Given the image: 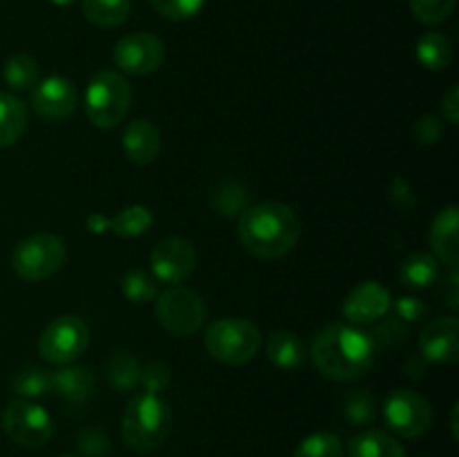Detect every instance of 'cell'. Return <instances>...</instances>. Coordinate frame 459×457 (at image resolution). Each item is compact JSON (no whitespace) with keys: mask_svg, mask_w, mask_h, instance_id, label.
<instances>
[{"mask_svg":"<svg viewBox=\"0 0 459 457\" xmlns=\"http://www.w3.org/2000/svg\"><path fill=\"white\" fill-rule=\"evenodd\" d=\"M238 237L255 258L276 260L290 254L300 237V222L282 202L249 204L238 218Z\"/></svg>","mask_w":459,"mask_h":457,"instance_id":"obj_1","label":"cell"},{"mask_svg":"<svg viewBox=\"0 0 459 457\" xmlns=\"http://www.w3.org/2000/svg\"><path fill=\"white\" fill-rule=\"evenodd\" d=\"M312 361L332 381H354L375 366V343L366 332L332 323L314 339Z\"/></svg>","mask_w":459,"mask_h":457,"instance_id":"obj_2","label":"cell"},{"mask_svg":"<svg viewBox=\"0 0 459 457\" xmlns=\"http://www.w3.org/2000/svg\"><path fill=\"white\" fill-rule=\"evenodd\" d=\"M173 426L169 403L157 394L142 392L128 401L121 419V437L133 451L151 453L166 442Z\"/></svg>","mask_w":459,"mask_h":457,"instance_id":"obj_3","label":"cell"},{"mask_svg":"<svg viewBox=\"0 0 459 457\" xmlns=\"http://www.w3.org/2000/svg\"><path fill=\"white\" fill-rule=\"evenodd\" d=\"M85 115L97 128H117L133 106L130 83L115 70H101L92 76L85 90Z\"/></svg>","mask_w":459,"mask_h":457,"instance_id":"obj_4","label":"cell"},{"mask_svg":"<svg viewBox=\"0 0 459 457\" xmlns=\"http://www.w3.org/2000/svg\"><path fill=\"white\" fill-rule=\"evenodd\" d=\"M260 341V330L247 318H220L206 330L204 348L215 361L242 366L258 354Z\"/></svg>","mask_w":459,"mask_h":457,"instance_id":"obj_5","label":"cell"},{"mask_svg":"<svg viewBox=\"0 0 459 457\" xmlns=\"http://www.w3.org/2000/svg\"><path fill=\"white\" fill-rule=\"evenodd\" d=\"M65 242L54 233H34L18 242L12 254V267L18 278L27 282H39L54 276L65 264Z\"/></svg>","mask_w":459,"mask_h":457,"instance_id":"obj_6","label":"cell"},{"mask_svg":"<svg viewBox=\"0 0 459 457\" xmlns=\"http://www.w3.org/2000/svg\"><path fill=\"white\" fill-rule=\"evenodd\" d=\"M157 318L161 327L173 336H191L204 325L206 307L197 291L186 287H169L157 296Z\"/></svg>","mask_w":459,"mask_h":457,"instance_id":"obj_7","label":"cell"},{"mask_svg":"<svg viewBox=\"0 0 459 457\" xmlns=\"http://www.w3.org/2000/svg\"><path fill=\"white\" fill-rule=\"evenodd\" d=\"M90 327L83 318L74 314L54 318L48 323L39 339V349L43 358L54 366H70L88 349Z\"/></svg>","mask_w":459,"mask_h":457,"instance_id":"obj_8","label":"cell"},{"mask_svg":"<svg viewBox=\"0 0 459 457\" xmlns=\"http://www.w3.org/2000/svg\"><path fill=\"white\" fill-rule=\"evenodd\" d=\"M3 430L25 448H40L52 439L54 421L45 408L30 399H13L3 410Z\"/></svg>","mask_w":459,"mask_h":457,"instance_id":"obj_9","label":"cell"},{"mask_svg":"<svg viewBox=\"0 0 459 457\" xmlns=\"http://www.w3.org/2000/svg\"><path fill=\"white\" fill-rule=\"evenodd\" d=\"M384 417L390 430L406 439L421 437L433 426V408L429 399L406 388L393 390L385 397Z\"/></svg>","mask_w":459,"mask_h":457,"instance_id":"obj_10","label":"cell"},{"mask_svg":"<svg viewBox=\"0 0 459 457\" xmlns=\"http://www.w3.org/2000/svg\"><path fill=\"white\" fill-rule=\"evenodd\" d=\"M164 43L157 39L155 34L148 31H134V34L124 36L119 43L115 45V65L121 72L133 76H146L155 72L164 61Z\"/></svg>","mask_w":459,"mask_h":457,"instance_id":"obj_11","label":"cell"},{"mask_svg":"<svg viewBox=\"0 0 459 457\" xmlns=\"http://www.w3.org/2000/svg\"><path fill=\"white\" fill-rule=\"evenodd\" d=\"M30 106L36 116L45 121H63L79 106V90L70 79L61 74H52L40 79L30 90Z\"/></svg>","mask_w":459,"mask_h":457,"instance_id":"obj_12","label":"cell"},{"mask_svg":"<svg viewBox=\"0 0 459 457\" xmlns=\"http://www.w3.org/2000/svg\"><path fill=\"white\" fill-rule=\"evenodd\" d=\"M195 249L184 237H164L157 242V246L151 254V267L157 280L169 282V285H178L184 282L195 269Z\"/></svg>","mask_w":459,"mask_h":457,"instance_id":"obj_13","label":"cell"},{"mask_svg":"<svg viewBox=\"0 0 459 457\" xmlns=\"http://www.w3.org/2000/svg\"><path fill=\"white\" fill-rule=\"evenodd\" d=\"M420 354L430 363H453L459 357V321L442 316L430 321L420 336Z\"/></svg>","mask_w":459,"mask_h":457,"instance_id":"obj_14","label":"cell"},{"mask_svg":"<svg viewBox=\"0 0 459 457\" xmlns=\"http://www.w3.org/2000/svg\"><path fill=\"white\" fill-rule=\"evenodd\" d=\"M393 305L390 291L381 282L366 280L354 287L343 303V316L350 323H375L385 316Z\"/></svg>","mask_w":459,"mask_h":457,"instance_id":"obj_15","label":"cell"},{"mask_svg":"<svg viewBox=\"0 0 459 457\" xmlns=\"http://www.w3.org/2000/svg\"><path fill=\"white\" fill-rule=\"evenodd\" d=\"M121 148L124 155L128 157L133 164L148 166L157 160L161 148L160 130L151 124L148 119H134L126 125L124 137H121Z\"/></svg>","mask_w":459,"mask_h":457,"instance_id":"obj_16","label":"cell"},{"mask_svg":"<svg viewBox=\"0 0 459 457\" xmlns=\"http://www.w3.org/2000/svg\"><path fill=\"white\" fill-rule=\"evenodd\" d=\"M49 392L72 406L85 403L94 392L92 370L85 366H65L56 372H49Z\"/></svg>","mask_w":459,"mask_h":457,"instance_id":"obj_17","label":"cell"},{"mask_svg":"<svg viewBox=\"0 0 459 457\" xmlns=\"http://www.w3.org/2000/svg\"><path fill=\"white\" fill-rule=\"evenodd\" d=\"M430 246L433 255L448 267H457L459 242H457V206L451 204L439 211L430 224Z\"/></svg>","mask_w":459,"mask_h":457,"instance_id":"obj_18","label":"cell"},{"mask_svg":"<svg viewBox=\"0 0 459 457\" xmlns=\"http://www.w3.org/2000/svg\"><path fill=\"white\" fill-rule=\"evenodd\" d=\"M348 457H406V448L384 430H363L350 442Z\"/></svg>","mask_w":459,"mask_h":457,"instance_id":"obj_19","label":"cell"},{"mask_svg":"<svg viewBox=\"0 0 459 457\" xmlns=\"http://www.w3.org/2000/svg\"><path fill=\"white\" fill-rule=\"evenodd\" d=\"M27 130V106L12 92H0V148H9Z\"/></svg>","mask_w":459,"mask_h":457,"instance_id":"obj_20","label":"cell"},{"mask_svg":"<svg viewBox=\"0 0 459 457\" xmlns=\"http://www.w3.org/2000/svg\"><path fill=\"white\" fill-rule=\"evenodd\" d=\"M305 354H307L305 343L294 332H273L267 339V358L282 370H294V367L303 366Z\"/></svg>","mask_w":459,"mask_h":457,"instance_id":"obj_21","label":"cell"},{"mask_svg":"<svg viewBox=\"0 0 459 457\" xmlns=\"http://www.w3.org/2000/svg\"><path fill=\"white\" fill-rule=\"evenodd\" d=\"M399 278L411 289H424V287L433 285L439 278V260L433 254H426V251L411 254L402 263Z\"/></svg>","mask_w":459,"mask_h":457,"instance_id":"obj_22","label":"cell"},{"mask_svg":"<svg viewBox=\"0 0 459 457\" xmlns=\"http://www.w3.org/2000/svg\"><path fill=\"white\" fill-rule=\"evenodd\" d=\"M417 61L430 72H442L453 61V45L439 31H426L417 40Z\"/></svg>","mask_w":459,"mask_h":457,"instance_id":"obj_23","label":"cell"},{"mask_svg":"<svg viewBox=\"0 0 459 457\" xmlns=\"http://www.w3.org/2000/svg\"><path fill=\"white\" fill-rule=\"evenodd\" d=\"M83 16L101 30H112L128 21L133 3L130 0H83Z\"/></svg>","mask_w":459,"mask_h":457,"instance_id":"obj_24","label":"cell"},{"mask_svg":"<svg viewBox=\"0 0 459 457\" xmlns=\"http://www.w3.org/2000/svg\"><path fill=\"white\" fill-rule=\"evenodd\" d=\"M139 372H142V366H139L134 354H130L128 349L112 352V357L106 363V379L117 392L133 390L139 384Z\"/></svg>","mask_w":459,"mask_h":457,"instance_id":"obj_25","label":"cell"},{"mask_svg":"<svg viewBox=\"0 0 459 457\" xmlns=\"http://www.w3.org/2000/svg\"><path fill=\"white\" fill-rule=\"evenodd\" d=\"M4 83L16 92H30L36 83L40 81V67L34 56L30 54H13L7 58L3 67Z\"/></svg>","mask_w":459,"mask_h":457,"instance_id":"obj_26","label":"cell"},{"mask_svg":"<svg viewBox=\"0 0 459 457\" xmlns=\"http://www.w3.org/2000/svg\"><path fill=\"white\" fill-rule=\"evenodd\" d=\"M211 204L220 215L231 218V215L242 213L249 206V193L236 179H224L211 193Z\"/></svg>","mask_w":459,"mask_h":457,"instance_id":"obj_27","label":"cell"},{"mask_svg":"<svg viewBox=\"0 0 459 457\" xmlns=\"http://www.w3.org/2000/svg\"><path fill=\"white\" fill-rule=\"evenodd\" d=\"M152 224V213L151 209L142 204L128 206V209L121 211L117 218H112L110 228H115L117 236L121 237H137L142 233H146Z\"/></svg>","mask_w":459,"mask_h":457,"instance_id":"obj_28","label":"cell"},{"mask_svg":"<svg viewBox=\"0 0 459 457\" xmlns=\"http://www.w3.org/2000/svg\"><path fill=\"white\" fill-rule=\"evenodd\" d=\"M12 390L21 399H36L49 392V375L43 367L27 366L18 370L12 379Z\"/></svg>","mask_w":459,"mask_h":457,"instance_id":"obj_29","label":"cell"},{"mask_svg":"<svg viewBox=\"0 0 459 457\" xmlns=\"http://www.w3.org/2000/svg\"><path fill=\"white\" fill-rule=\"evenodd\" d=\"M121 291L130 303H151L160 296L155 278L143 269H130L121 280Z\"/></svg>","mask_w":459,"mask_h":457,"instance_id":"obj_30","label":"cell"},{"mask_svg":"<svg viewBox=\"0 0 459 457\" xmlns=\"http://www.w3.org/2000/svg\"><path fill=\"white\" fill-rule=\"evenodd\" d=\"M343 415L350 424L366 426L375 421L377 417V401L366 390H352L343 397Z\"/></svg>","mask_w":459,"mask_h":457,"instance_id":"obj_31","label":"cell"},{"mask_svg":"<svg viewBox=\"0 0 459 457\" xmlns=\"http://www.w3.org/2000/svg\"><path fill=\"white\" fill-rule=\"evenodd\" d=\"M294 457H343V444L334 433H314L305 437L294 451Z\"/></svg>","mask_w":459,"mask_h":457,"instance_id":"obj_32","label":"cell"},{"mask_svg":"<svg viewBox=\"0 0 459 457\" xmlns=\"http://www.w3.org/2000/svg\"><path fill=\"white\" fill-rule=\"evenodd\" d=\"M457 0H408L411 12L421 25H442L455 9Z\"/></svg>","mask_w":459,"mask_h":457,"instance_id":"obj_33","label":"cell"},{"mask_svg":"<svg viewBox=\"0 0 459 457\" xmlns=\"http://www.w3.org/2000/svg\"><path fill=\"white\" fill-rule=\"evenodd\" d=\"M406 334H408V325L402 321V318L381 316L379 323L372 327V334L368 336H370L375 345H381V348H394V345H399L402 341H406Z\"/></svg>","mask_w":459,"mask_h":457,"instance_id":"obj_34","label":"cell"},{"mask_svg":"<svg viewBox=\"0 0 459 457\" xmlns=\"http://www.w3.org/2000/svg\"><path fill=\"white\" fill-rule=\"evenodd\" d=\"M151 4L155 7L157 13H161L169 21L182 22L197 16L206 4V0H151Z\"/></svg>","mask_w":459,"mask_h":457,"instance_id":"obj_35","label":"cell"},{"mask_svg":"<svg viewBox=\"0 0 459 457\" xmlns=\"http://www.w3.org/2000/svg\"><path fill=\"white\" fill-rule=\"evenodd\" d=\"M76 448L85 457H106L110 453V439L103 428H83L76 437Z\"/></svg>","mask_w":459,"mask_h":457,"instance_id":"obj_36","label":"cell"},{"mask_svg":"<svg viewBox=\"0 0 459 457\" xmlns=\"http://www.w3.org/2000/svg\"><path fill=\"white\" fill-rule=\"evenodd\" d=\"M139 384L143 385V390H146V392L160 394L161 390L169 388V384H170L169 366L161 361H151L148 366L142 367V372H139Z\"/></svg>","mask_w":459,"mask_h":457,"instance_id":"obj_37","label":"cell"},{"mask_svg":"<svg viewBox=\"0 0 459 457\" xmlns=\"http://www.w3.org/2000/svg\"><path fill=\"white\" fill-rule=\"evenodd\" d=\"M442 121L435 115H421L415 121V125H412V139L417 143H421V146H433V143H437L442 139Z\"/></svg>","mask_w":459,"mask_h":457,"instance_id":"obj_38","label":"cell"},{"mask_svg":"<svg viewBox=\"0 0 459 457\" xmlns=\"http://www.w3.org/2000/svg\"><path fill=\"white\" fill-rule=\"evenodd\" d=\"M394 312H397V318H402L403 323H417L429 314V305L424 300L415 298V296H403L394 303Z\"/></svg>","mask_w":459,"mask_h":457,"instance_id":"obj_39","label":"cell"},{"mask_svg":"<svg viewBox=\"0 0 459 457\" xmlns=\"http://www.w3.org/2000/svg\"><path fill=\"white\" fill-rule=\"evenodd\" d=\"M390 202L399 213H411L415 209V195H412V188L406 179H394L393 186H390Z\"/></svg>","mask_w":459,"mask_h":457,"instance_id":"obj_40","label":"cell"},{"mask_svg":"<svg viewBox=\"0 0 459 457\" xmlns=\"http://www.w3.org/2000/svg\"><path fill=\"white\" fill-rule=\"evenodd\" d=\"M457 267H451V273H448L446 278L442 280V285H439V303L444 305V307L448 309H457V300H459V287H457Z\"/></svg>","mask_w":459,"mask_h":457,"instance_id":"obj_41","label":"cell"},{"mask_svg":"<svg viewBox=\"0 0 459 457\" xmlns=\"http://www.w3.org/2000/svg\"><path fill=\"white\" fill-rule=\"evenodd\" d=\"M442 115H444V119L453 125L459 121V88L457 85H451V88L446 90V94H444Z\"/></svg>","mask_w":459,"mask_h":457,"instance_id":"obj_42","label":"cell"},{"mask_svg":"<svg viewBox=\"0 0 459 457\" xmlns=\"http://www.w3.org/2000/svg\"><path fill=\"white\" fill-rule=\"evenodd\" d=\"M426 367H429V361H426L421 354L411 357L406 363H403V372H406L411 379H421V376H426Z\"/></svg>","mask_w":459,"mask_h":457,"instance_id":"obj_43","label":"cell"},{"mask_svg":"<svg viewBox=\"0 0 459 457\" xmlns=\"http://www.w3.org/2000/svg\"><path fill=\"white\" fill-rule=\"evenodd\" d=\"M451 430H453V437L457 439V406L453 408V415H451Z\"/></svg>","mask_w":459,"mask_h":457,"instance_id":"obj_44","label":"cell"},{"mask_svg":"<svg viewBox=\"0 0 459 457\" xmlns=\"http://www.w3.org/2000/svg\"><path fill=\"white\" fill-rule=\"evenodd\" d=\"M52 4H56V7H70V4H74L76 0H49Z\"/></svg>","mask_w":459,"mask_h":457,"instance_id":"obj_45","label":"cell"},{"mask_svg":"<svg viewBox=\"0 0 459 457\" xmlns=\"http://www.w3.org/2000/svg\"><path fill=\"white\" fill-rule=\"evenodd\" d=\"M61 457H76V455H61Z\"/></svg>","mask_w":459,"mask_h":457,"instance_id":"obj_46","label":"cell"}]
</instances>
